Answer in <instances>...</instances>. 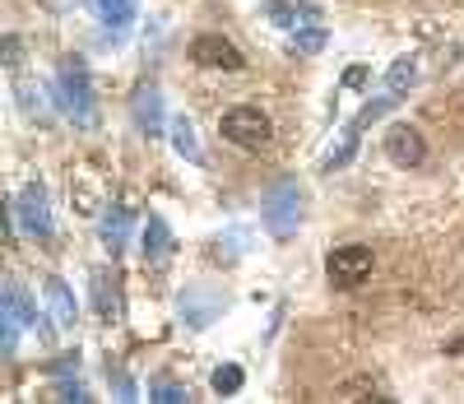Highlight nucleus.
Returning a JSON list of instances; mask_svg holds the SVG:
<instances>
[{
	"label": "nucleus",
	"mask_w": 464,
	"mask_h": 404,
	"mask_svg": "<svg viewBox=\"0 0 464 404\" xmlns=\"http://www.w3.org/2000/svg\"><path fill=\"white\" fill-rule=\"evenodd\" d=\"M149 400H158V404H181V400H186V391L172 386V381H163V386H149Z\"/></svg>",
	"instance_id": "obj_20"
},
{
	"label": "nucleus",
	"mask_w": 464,
	"mask_h": 404,
	"mask_svg": "<svg viewBox=\"0 0 464 404\" xmlns=\"http://www.w3.org/2000/svg\"><path fill=\"white\" fill-rule=\"evenodd\" d=\"M93 10L103 14V24H112V28H126L130 19H135V0H93Z\"/></svg>",
	"instance_id": "obj_14"
},
{
	"label": "nucleus",
	"mask_w": 464,
	"mask_h": 404,
	"mask_svg": "<svg viewBox=\"0 0 464 404\" xmlns=\"http://www.w3.org/2000/svg\"><path fill=\"white\" fill-rule=\"evenodd\" d=\"M218 135H224L228 145L256 154V149H265L270 139H274V121L260 112V107L241 103V107H228V112H224V121H218Z\"/></svg>",
	"instance_id": "obj_1"
},
{
	"label": "nucleus",
	"mask_w": 464,
	"mask_h": 404,
	"mask_svg": "<svg viewBox=\"0 0 464 404\" xmlns=\"http://www.w3.org/2000/svg\"><path fill=\"white\" fill-rule=\"evenodd\" d=\"M126 233H130V210H112L103 218V242L112 251H121V247H126Z\"/></svg>",
	"instance_id": "obj_16"
},
{
	"label": "nucleus",
	"mask_w": 464,
	"mask_h": 404,
	"mask_svg": "<svg viewBox=\"0 0 464 404\" xmlns=\"http://www.w3.org/2000/svg\"><path fill=\"white\" fill-rule=\"evenodd\" d=\"M172 247H177V242H172V228H168L158 214H149V224H145V247H139V251H145V260H149V265H168V260H172Z\"/></svg>",
	"instance_id": "obj_9"
},
{
	"label": "nucleus",
	"mask_w": 464,
	"mask_h": 404,
	"mask_svg": "<svg viewBox=\"0 0 464 404\" xmlns=\"http://www.w3.org/2000/svg\"><path fill=\"white\" fill-rule=\"evenodd\" d=\"M60 107H66L79 126L93 121V84H89V70L79 56H66L60 60Z\"/></svg>",
	"instance_id": "obj_3"
},
{
	"label": "nucleus",
	"mask_w": 464,
	"mask_h": 404,
	"mask_svg": "<svg viewBox=\"0 0 464 404\" xmlns=\"http://www.w3.org/2000/svg\"><path fill=\"white\" fill-rule=\"evenodd\" d=\"M191 60H195V66H205V70H241V66H247V56H241L224 33H200L191 43Z\"/></svg>",
	"instance_id": "obj_8"
},
{
	"label": "nucleus",
	"mask_w": 464,
	"mask_h": 404,
	"mask_svg": "<svg viewBox=\"0 0 464 404\" xmlns=\"http://www.w3.org/2000/svg\"><path fill=\"white\" fill-rule=\"evenodd\" d=\"M130 107H135L139 131H149V135H158V131H163V98H158V89H153V84H149V89H139Z\"/></svg>",
	"instance_id": "obj_10"
},
{
	"label": "nucleus",
	"mask_w": 464,
	"mask_h": 404,
	"mask_svg": "<svg viewBox=\"0 0 464 404\" xmlns=\"http://www.w3.org/2000/svg\"><path fill=\"white\" fill-rule=\"evenodd\" d=\"M0 321H5V353H14V345H19V330H37V307L24 297V289L14 284H5V293H0Z\"/></svg>",
	"instance_id": "obj_6"
},
{
	"label": "nucleus",
	"mask_w": 464,
	"mask_h": 404,
	"mask_svg": "<svg viewBox=\"0 0 464 404\" xmlns=\"http://www.w3.org/2000/svg\"><path fill=\"white\" fill-rule=\"evenodd\" d=\"M265 19H274L279 28H293L297 19H316V10H307V5H288V0H265Z\"/></svg>",
	"instance_id": "obj_13"
},
{
	"label": "nucleus",
	"mask_w": 464,
	"mask_h": 404,
	"mask_svg": "<svg viewBox=\"0 0 464 404\" xmlns=\"http://www.w3.org/2000/svg\"><path fill=\"white\" fill-rule=\"evenodd\" d=\"M260 218H265V228L274 237H293L297 224H302V186L293 177L274 181V186L265 191V200H260Z\"/></svg>",
	"instance_id": "obj_2"
},
{
	"label": "nucleus",
	"mask_w": 464,
	"mask_h": 404,
	"mask_svg": "<svg viewBox=\"0 0 464 404\" xmlns=\"http://www.w3.org/2000/svg\"><path fill=\"white\" fill-rule=\"evenodd\" d=\"M413 84H418V60H413V56H399L395 66L386 70V93H395V98H399V93L413 89Z\"/></svg>",
	"instance_id": "obj_12"
},
{
	"label": "nucleus",
	"mask_w": 464,
	"mask_h": 404,
	"mask_svg": "<svg viewBox=\"0 0 464 404\" xmlns=\"http://www.w3.org/2000/svg\"><path fill=\"white\" fill-rule=\"evenodd\" d=\"M56 400H79V404H84V400H93V395L79 386V381H66V386H56Z\"/></svg>",
	"instance_id": "obj_21"
},
{
	"label": "nucleus",
	"mask_w": 464,
	"mask_h": 404,
	"mask_svg": "<svg viewBox=\"0 0 464 404\" xmlns=\"http://www.w3.org/2000/svg\"><path fill=\"white\" fill-rule=\"evenodd\" d=\"M326 274H330V284L334 289H358V284H367V274H372V247H362V242H349V247H334L326 256Z\"/></svg>",
	"instance_id": "obj_4"
},
{
	"label": "nucleus",
	"mask_w": 464,
	"mask_h": 404,
	"mask_svg": "<svg viewBox=\"0 0 464 404\" xmlns=\"http://www.w3.org/2000/svg\"><path fill=\"white\" fill-rule=\"evenodd\" d=\"M172 145H177V154H181V158H200L195 131H191V121H186V116H181V121H172Z\"/></svg>",
	"instance_id": "obj_18"
},
{
	"label": "nucleus",
	"mask_w": 464,
	"mask_h": 404,
	"mask_svg": "<svg viewBox=\"0 0 464 404\" xmlns=\"http://www.w3.org/2000/svg\"><path fill=\"white\" fill-rule=\"evenodd\" d=\"M241 386H247V372H241L237 362H224V368H214V391H218V395H237Z\"/></svg>",
	"instance_id": "obj_17"
},
{
	"label": "nucleus",
	"mask_w": 464,
	"mask_h": 404,
	"mask_svg": "<svg viewBox=\"0 0 464 404\" xmlns=\"http://www.w3.org/2000/svg\"><path fill=\"white\" fill-rule=\"evenodd\" d=\"M47 297H51V316H56V326H75V297H70V289L60 284V279H47Z\"/></svg>",
	"instance_id": "obj_11"
},
{
	"label": "nucleus",
	"mask_w": 464,
	"mask_h": 404,
	"mask_svg": "<svg viewBox=\"0 0 464 404\" xmlns=\"http://www.w3.org/2000/svg\"><path fill=\"white\" fill-rule=\"evenodd\" d=\"M386 158L395 168H422V163H428V139H422L418 126L399 121V126L386 131Z\"/></svg>",
	"instance_id": "obj_7"
},
{
	"label": "nucleus",
	"mask_w": 464,
	"mask_h": 404,
	"mask_svg": "<svg viewBox=\"0 0 464 404\" xmlns=\"http://www.w3.org/2000/svg\"><path fill=\"white\" fill-rule=\"evenodd\" d=\"M344 84H349V89H358V84H367V70H362V66H358V70H349V75H344Z\"/></svg>",
	"instance_id": "obj_23"
},
{
	"label": "nucleus",
	"mask_w": 464,
	"mask_h": 404,
	"mask_svg": "<svg viewBox=\"0 0 464 404\" xmlns=\"http://www.w3.org/2000/svg\"><path fill=\"white\" fill-rule=\"evenodd\" d=\"M107 284H112V279L98 270V274H93V302H98V316H103V321H116L121 302H116V289H107Z\"/></svg>",
	"instance_id": "obj_15"
},
{
	"label": "nucleus",
	"mask_w": 464,
	"mask_h": 404,
	"mask_svg": "<svg viewBox=\"0 0 464 404\" xmlns=\"http://www.w3.org/2000/svg\"><path fill=\"white\" fill-rule=\"evenodd\" d=\"M10 218L33 237H51V200H47V191L37 186V181H28V186L10 200Z\"/></svg>",
	"instance_id": "obj_5"
},
{
	"label": "nucleus",
	"mask_w": 464,
	"mask_h": 404,
	"mask_svg": "<svg viewBox=\"0 0 464 404\" xmlns=\"http://www.w3.org/2000/svg\"><path fill=\"white\" fill-rule=\"evenodd\" d=\"M5 70H19V37H5Z\"/></svg>",
	"instance_id": "obj_22"
},
{
	"label": "nucleus",
	"mask_w": 464,
	"mask_h": 404,
	"mask_svg": "<svg viewBox=\"0 0 464 404\" xmlns=\"http://www.w3.org/2000/svg\"><path fill=\"white\" fill-rule=\"evenodd\" d=\"M320 47H326V28H307L293 37V51H302V56H316Z\"/></svg>",
	"instance_id": "obj_19"
}]
</instances>
